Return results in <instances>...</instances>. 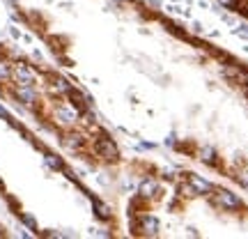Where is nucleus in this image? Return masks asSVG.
<instances>
[{
  "mask_svg": "<svg viewBox=\"0 0 248 239\" xmlns=\"http://www.w3.org/2000/svg\"><path fill=\"white\" fill-rule=\"evenodd\" d=\"M94 152H97L101 159H108V161H115L120 157V150H117V145L113 138H108V136H101L97 143H94Z\"/></svg>",
  "mask_w": 248,
  "mask_h": 239,
  "instance_id": "1",
  "label": "nucleus"
},
{
  "mask_svg": "<svg viewBox=\"0 0 248 239\" xmlns=\"http://www.w3.org/2000/svg\"><path fill=\"white\" fill-rule=\"evenodd\" d=\"M214 205H218V207H223V209H239L241 205V198L239 195H234V193H230V191H218L216 193V198H214Z\"/></svg>",
  "mask_w": 248,
  "mask_h": 239,
  "instance_id": "2",
  "label": "nucleus"
},
{
  "mask_svg": "<svg viewBox=\"0 0 248 239\" xmlns=\"http://www.w3.org/2000/svg\"><path fill=\"white\" fill-rule=\"evenodd\" d=\"M12 79L16 80L18 85H32V83H35V71L21 62V64H16V67L12 69Z\"/></svg>",
  "mask_w": 248,
  "mask_h": 239,
  "instance_id": "3",
  "label": "nucleus"
},
{
  "mask_svg": "<svg viewBox=\"0 0 248 239\" xmlns=\"http://www.w3.org/2000/svg\"><path fill=\"white\" fill-rule=\"evenodd\" d=\"M55 122L62 124V127H69V124L76 122V108L74 106H60L55 111Z\"/></svg>",
  "mask_w": 248,
  "mask_h": 239,
  "instance_id": "4",
  "label": "nucleus"
},
{
  "mask_svg": "<svg viewBox=\"0 0 248 239\" xmlns=\"http://www.w3.org/2000/svg\"><path fill=\"white\" fill-rule=\"evenodd\" d=\"M188 184L193 186L198 195H209L214 191L212 182H207V179H202V177H198V175H188Z\"/></svg>",
  "mask_w": 248,
  "mask_h": 239,
  "instance_id": "5",
  "label": "nucleus"
},
{
  "mask_svg": "<svg viewBox=\"0 0 248 239\" xmlns=\"http://www.w3.org/2000/svg\"><path fill=\"white\" fill-rule=\"evenodd\" d=\"M159 228H161V223H159L156 216H142V221H140L142 235H147V237H156V235H159Z\"/></svg>",
  "mask_w": 248,
  "mask_h": 239,
  "instance_id": "6",
  "label": "nucleus"
},
{
  "mask_svg": "<svg viewBox=\"0 0 248 239\" xmlns=\"http://www.w3.org/2000/svg\"><path fill=\"white\" fill-rule=\"evenodd\" d=\"M14 95H16V99L18 101H23V104H35L37 101L35 90L30 88V85H18V88L14 90Z\"/></svg>",
  "mask_w": 248,
  "mask_h": 239,
  "instance_id": "7",
  "label": "nucleus"
},
{
  "mask_svg": "<svg viewBox=\"0 0 248 239\" xmlns=\"http://www.w3.org/2000/svg\"><path fill=\"white\" fill-rule=\"evenodd\" d=\"M156 191H159V182H156V179H152V177L142 179L140 186H138V193H140L142 198H152Z\"/></svg>",
  "mask_w": 248,
  "mask_h": 239,
  "instance_id": "8",
  "label": "nucleus"
},
{
  "mask_svg": "<svg viewBox=\"0 0 248 239\" xmlns=\"http://www.w3.org/2000/svg\"><path fill=\"white\" fill-rule=\"evenodd\" d=\"M69 99H71V106L76 108V111H80V113H85V111H88V101L83 99V95H80V92L71 90V92H69Z\"/></svg>",
  "mask_w": 248,
  "mask_h": 239,
  "instance_id": "9",
  "label": "nucleus"
},
{
  "mask_svg": "<svg viewBox=\"0 0 248 239\" xmlns=\"http://www.w3.org/2000/svg\"><path fill=\"white\" fill-rule=\"evenodd\" d=\"M64 145H67L69 150H78V147H83V136L71 133V136H67V138H64Z\"/></svg>",
  "mask_w": 248,
  "mask_h": 239,
  "instance_id": "10",
  "label": "nucleus"
},
{
  "mask_svg": "<svg viewBox=\"0 0 248 239\" xmlns=\"http://www.w3.org/2000/svg\"><path fill=\"white\" fill-rule=\"evenodd\" d=\"M12 79V64L7 60H0V83H7Z\"/></svg>",
  "mask_w": 248,
  "mask_h": 239,
  "instance_id": "11",
  "label": "nucleus"
},
{
  "mask_svg": "<svg viewBox=\"0 0 248 239\" xmlns=\"http://www.w3.org/2000/svg\"><path fill=\"white\" fill-rule=\"evenodd\" d=\"M92 207H94V214H97L99 219H108V216H110V209H108L104 203H99V200H92Z\"/></svg>",
  "mask_w": 248,
  "mask_h": 239,
  "instance_id": "12",
  "label": "nucleus"
},
{
  "mask_svg": "<svg viewBox=\"0 0 248 239\" xmlns=\"http://www.w3.org/2000/svg\"><path fill=\"white\" fill-rule=\"evenodd\" d=\"M53 90H55V92H62V95H69L71 85L64 79H53Z\"/></svg>",
  "mask_w": 248,
  "mask_h": 239,
  "instance_id": "13",
  "label": "nucleus"
},
{
  "mask_svg": "<svg viewBox=\"0 0 248 239\" xmlns=\"http://www.w3.org/2000/svg\"><path fill=\"white\" fill-rule=\"evenodd\" d=\"M46 163L55 170H64V163H62L60 157H55V154H46Z\"/></svg>",
  "mask_w": 248,
  "mask_h": 239,
  "instance_id": "14",
  "label": "nucleus"
},
{
  "mask_svg": "<svg viewBox=\"0 0 248 239\" xmlns=\"http://www.w3.org/2000/svg\"><path fill=\"white\" fill-rule=\"evenodd\" d=\"M21 221L26 223L30 230H39V225H37V221H35V216H32V214H21Z\"/></svg>",
  "mask_w": 248,
  "mask_h": 239,
  "instance_id": "15",
  "label": "nucleus"
},
{
  "mask_svg": "<svg viewBox=\"0 0 248 239\" xmlns=\"http://www.w3.org/2000/svg\"><path fill=\"white\" fill-rule=\"evenodd\" d=\"M221 7H228V9H234V7H239V0H216Z\"/></svg>",
  "mask_w": 248,
  "mask_h": 239,
  "instance_id": "16",
  "label": "nucleus"
},
{
  "mask_svg": "<svg viewBox=\"0 0 248 239\" xmlns=\"http://www.w3.org/2000/svg\"><path fill=\"white\" fill-rule=\"evenodd\" d=\"M234 35L241 37V39H248V26H239V28H234Z\"/></svg>",
  "mask_w": 248,
  "mask_h": 239,
  "instance_id": "17",
  "label": "nucleus"
},
{
  "mask_svg": "<svg viewBox=\"0 0 248 239\" xmlns=\"http://www.w3.org/2000/svg\"><path fill=\"white\" fill-rule=\"evenodd\" d=\"M212 154H214L212 147H204L202 150V161H212Z\"/></svg>",
  "mask_w": 248,
  "mask_h": 239,
  "instance_id": "18",
  "label": "nucleus"
},
{
  "mask_svg": "<svg viewBox=\"0 0 248 239\" xmlns=\"http://www.w3.org/2000/svg\"><path fill=\"white\" fill-rule=\"evenodd\" d=\"M237 179L241 182V186H246V189H248V173H241V175H239Z\"/></svg>",
  "mask_w": 248,
  "mask_h": 239,
  "instance_id": "19",
  "label": "nucleus"
},
{
  "mask_svg": "<svg viewBox=\"0 0 248 239\" xmlns=\"http://www.w3.org/2000/svg\"><path fill=\"white\" fill-rule=\"evenodd\" d=\"M0 120H9V113L2 106H0Z\"/></svg>",
  "mask_w": 248,
  "mask_h": 239,
  "instance_id": "20",
  "label": "nucleus"
},
{
  "mask_svg": "<svg viewBox=\"0 0 248 239\" xmlns=\"http://www.w3.org/2000/svg\"><path fill=\"white\" fill-rule=\"evenodd\" d=\"M138 150H152L150 143H138Z\"/></svg>",
  "mask_w": 248,
  "mask_h": 239,
  "instance_id": "21",
  "label": "nucleus"
},
{
  "mask_svg": "<svg viewBox=\"0 0 248 239\" xmlns=\"http://www.w3.org/2000/svg\"><path fill=\"white\" fill-rule=\"evenodd\" d=\"M193 30L195 32H200V30H202V23H200V21H193Z\"/></svg>",
  "mask_w": 248,
  "mask_h": 239,
  "instance_id": "22",
  "label": "nucleus"
},
{
  "mask_svg": "<svg viewBox=\"0 0 248 239\" xmlns=\"http://www.w3.org/2000/svg\"><path fill=\"white\" fill-rule=\"evenodd\" d=\"M0 191H5V184H2V179H0Z\"/></svg>",
  "mask_w": 248,
  "mask_h": 239,
  "instance_id": "23",
  "label": "nucleus"
},
{
  "mask_svg": "<svg viewBox=\"0 0 248 239\" xmlns=\"http://www.w3.org/2000/svg\"><path fill=\"white\" fill-rule=\"evenodd\" d=\"M9 2H16V0H9Z\"/></svg>",
  "mask_w": 248,
  "mask_h": 239,
  "instance_id": "24",
  "label": "nucleus"
}]
</instances>
